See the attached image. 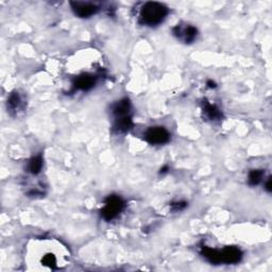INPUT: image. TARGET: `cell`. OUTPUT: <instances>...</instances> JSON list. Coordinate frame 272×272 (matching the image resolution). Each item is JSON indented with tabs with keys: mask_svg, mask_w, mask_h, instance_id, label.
<instances>
[{
	"mask_svg": "<svg viewBox=\"0 0 272 272\" xmlns=\"http://www.w3.org/2000/svg\"><path fill=\"white\" fill-rule=\"evenodd\" d=\"M124 207V201L118 197V196H110L105 200V205L101 211V216L105 220L110 221L116 218L118 215L122 213Z\"/></svg>",
	"mask_w": 272,
	"mask_h": 272,
	"instance_id": "cell-4",
	"label": "cell"
},
{
	"mask_svg": "<svg viewBox=\"0 0 272 272\" xmlns=\"http://www.w3.org/2000/svg\"><path fill=\"white\" fill-rule=\"evenodd\" d=\"M146 141L151 145H164L169 142V132L163 126H152L146 132Z\"/></svg>",
	"mask_w": 272,
	"mask_h": 272,
	"instance_id": "cell-5",
	"label": "cell"
},
{
	"mask_svg": "<svg viewBox=\"0 0 272 272\" xmlns=\"http://www.w3.org/2000/svg\"><path fill=\"white\" fill-rule=\"evenodd\" d=\"M204 113L206 114V116L212 120H216L221 117V112L219 111L218 107L210 103H205Z\"/></svg>",
	"mask_w": 272,
	"mask_h": 272,
	"instance_id": "cell-10",
	"label": "cell"
},
{
	"mask_svg": "<svg viewBox=\"0 0 272 272\" xmlns=\"http://www.w3.org/2000/svg\"><path fill=\"white\" fill-rule=\"evenodd\" d=\"M266 189H267V191H268L269 193L271 192V179H270V178L268 179L267 183H266Z\"/></svg>",
	"mask_w": 272,
	"mask_h": 272,
	"instance_id": "cell-14",
	"label": "cell"
},
{
	"mask_svg": "<svg viewBox=\"0 0 272 272\" xmlns=\"http://www.w3.org/2000/svg\"><path fill=\"white\" fill-rule=\"evenodd\" d=\"M168 14V9L160 2H147L141 11V22L147 26L161 24Z\"/></svg>",
	"mask_w": 272,
	"mask_h": 272,
	"instance_id": "cell-3",
	"label": "cell"
},
{
	"mask_svg": "<svg viewBox=\"0 0 272 272\" xmlns=\"http://www.w3.org/2000/svg\"><path fill=\"white\" fill-rule=\"evenodd\" d=\"M72 9L74 13L81 17V18H87L94 14L97 13L98 7L96 4L91 2H82V1H73L71 2Z\"/></svg>",
	"mask_w": 272,
	"mask_h": 272,
	"instance_id": "cell-6",
	"label": "cell"
},
{
	"mask_svg": "<svg viewBox=\"0 0 272 272\" xmlns=\"http://www.w3.org/2000/svg\"><path fill=\"white\" fill-rule=\"evenodd\" d=\"M28 247L26 263L30 270H60L69 263V251L56 240H35Z\"/></svg>",
	"mask_w": 272,
	"mask_h": 272,
	"instance_id": "cell-1",
	"label": "cell"
},
{
	"mask_svg": "<svg viewBox=\"0 0 272 272\" xmlns=\"http://www.w3.org/2000/svg\"><path fill=\"white\" fill-rule=\"evenodd\" d=\"M21 103V98H20V95H18L17 93H14V94H12L11 96H10V99H9V105L11 109H17L18 105H20Z\"/></svg>",
	"mask_w": 272,
	"mask_h": 272,
	"instance_id": "cell-12",
	"label": "cell"
},
{
	"mask_svg": "<svg viewBox=\"0 0 272 272\" xmlns=\"http://www.w3.org/2000/svg\"><path fill=\"white\" fill-rule=\"evenodd\" d=\"M43 168V159L41 155H37L32 157L30 160L29 165H28V169L29 172L32 174H39L41 173V170Z\"/></svg>",
	"mask_w": 272,
	"mask_h": 272,
	"instance_id": "cell-9",
	"label": "cell"
},
{
	"mask_svg": "<svg viewBox=\"0 0 272 272\" xmlns=\"http://www.w3.org/2000/svg\"><path fill=\"white\" fill-rule=\"evenodd\" d=\"M207 85H208V87H211V88L216 87V83H215V82H213V81H208Z\"/></svg>",
	"mask_w": 272,
	"mask_h": 272,
	"instance_id": "cell-15",
	"label": "cell"
},
{
	"mask_svg": "<svg viewBox=\"0 0 272 272\" xmlns=\"http://www.w3.org/2000/svg\"><path fill=\"white\" fill-rule=\"evenodd\" d=\"M97 82V77L90 73H83L79 74L74 81V90L78 91H90Z\"/></svg>",
	"mask_w": 272,
	"mask_h": 272,
	"instance_id": "cell-7",
	"label": "cell"
},
{
	"mask_svg": "<svg viewBox=\"0 0 272 272\" xmlns=\"http://www.w3.org/2000/svg\"><path fill=\"white\" fill-rule=\"evenodd\" d=\"M185 206H186L185 202H176V203H173V211H182Z\"/></svg>",
	"mask_w": 272,
	"mask_h": 272,
	"instance_id": "cell-13",
	"label": "cell"
},
{
	"mask_svg": "<svg viewBox=\"0 0 272 272\" xmlns=\"http://www.w3.org/2000/svg\"><path fill=\"white\" fill-rule=\"evenodd\" d=\"M174 34L182 39L186 44L187 43H192L196 40L197 37V33L198 31L195 27L193 26H186L184 28H182L181 26H176L174 29Z\"/></svg>",
	"mask_w": 272,
	"mask_h": 272,
	"instance_id": "cell-8",
	"label": "cell"
},
{
	"mask_svg": "<svg viewBox=\"0 0 272 272\" xmlns=\"http://www.w3.org/2000/svg\"><path fill=\"white\" fill-rule=\"evenodd\" d=\"M202 254L213 264H236L243 257L242 252L235 247H226L221 251L212 248H203Z\"/></svg>",
	"mask_w": 272,
	"mask_h": 272,
	"instance_id": "cell-2",
	"label": "cell"
},
{
	"mask_svg": "<svg viewBox=\"0 0 272 272\" xmlns=\"http://www.w3.org/2000/svg\"><path fill=\"white\" fill-rule=\"evenodd\" d=\"M263 175L264 173L262 170H252V172L249 173V184L250 185H257L261 183V181L263 180Z\"/></svg>",
	"mask_w": 272,
	"mask_h": 272,
	"instance_id": "cell-11",
	"label": "cell"
}]
</instances>
